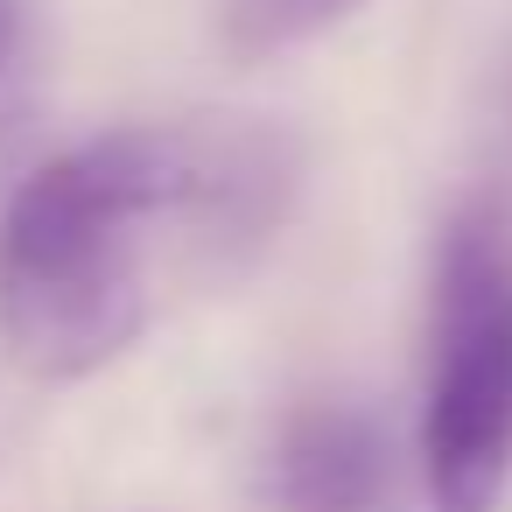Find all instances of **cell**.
Here are the masks:
<instances>
[{"mask_svg":"<svg viewBox=\"0 0 512 512\" xmlns=\"http://www.w3.org/2000/svg\"><path fill=\"white\" fill-rule=\"evenodd\" d=\"M302 141L253 113L127 120L0 204V351L43 386L120 365L176 295L246 274L302 197Z\"/></svg>","mask_w":512,"mask_h":512,"instance_id":"obj_1","label":"cell"},{"mask_svg":"<svg viewBox=\"0 0 512 512\" xmlns=\"http://www.w3.org/2000/svg\"><path fill=\"white\" fill-rule=\"evenodd\" d=\"M414 463L435 512H498L512 491V197L477 190L435 232L421 309Z\"/></svg>","mask_w":512,"mask_h":512,"instance_id":"obj_2","label":"cell"},{"mask_svg":"<svg viewBox=\"0 0 512 512\" xmlns=\"http://www.w3.org/2000/svg\"><path fill=\"white\" fill-rule=\"evenodd\" d=\"M260 484L274 512H386L393 435L358 400H302L281 414Z\"/></svg>","mask_w":512,"mask_h":512,"instance_id":"obj_3","label":"cell"},{"mask_svg":"<svg viewBox=\"0 0 512 512\" xmlns=\"http://www.w3.org/2000/svg\"><path fill=\"white\" fill-rule=\"evenodd\" d=\"M365 0H218V36L232 57H281L295 43L330 36Z\"/></svg>","mask_w":512,"mask_h":512,"instance_id":"obj_4","label":"cell"},{"mask_svg":"<svg viewBox=\"0 0 512 512\" xmlns=\"http://www.w3.org/2000/svg\"><path fill=\"white\" fill-rule=\"evenodd\" d=\"M15 43H22V0H0V64L15 57Z\"/></svg>","mask_w":512,"mask_h":512,"instance_id":"obj_5","label":"cell"}]
</instances>
